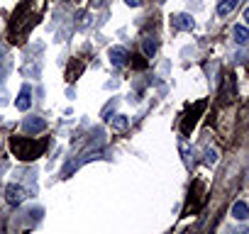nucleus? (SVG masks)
I'll list each match as a JSON object with an SVG mask.
<instances>
[{
	"instance_id": "f257e3e1",
	"label": "nucleus",
	"mask_w": 249,
	"mask_h": 234,
	"mask_svg": "<svg viewBox=\"0 0 249 234\" xmlns=\"http://www.w3.org/2000/svg\"><path fill=\"white\" fill-rule=\"evenodd\" d=\"M49 149V139L39 137H10V151L15 154V159L20 161H37L39 156H44V151Z\"/></svg>"
},
{
	"instance_id": "f03ea898",
	"label": "nucleus",
	"mask_w": 249,
	"mask_h": 234,
	"mask_svg": "<svg viewBox=\"0 0 249 234\" xmlns=\"http://www.w3.org/2000/svg\"><path fill=\"white\" fill-rule=\"evenodd\" d=\"M205 193H208L205 183H203V181H193V185H191V195H188V205H186V215H196V212H200V207L205 205Z\"/></svg>"
},
{
	"instance_id": "7ed1b4c3",
	"label": "nucleus",
	"mask_w": 249,
	"mask_h": 234,
	"mask_svg": "<svg viewBox=\"0 0 249 234\" xmlns=\"http://www.w3.org/2000/svg\"><path fill=\"white\" fill-rule=\"evenodd\" d=\"M205 107H208V102H205V100H198V102H196V105H193V107L186 112L183 122H181V132H183V134H191V130L196 127L198 117L203 115V110H205Z\"/></svg>"
},
{
	"instance_id": "20e7f679",
	"label": "nucleus",
	"mask_w": 249,
	"mask_h": 234,
	"mask_svg": "<svg viewBox=\"0 0 249 234\" xmlns=\"http://www.w3.org/2000/svg\"><path fill=\"white\" fill-rule=\"evenodd\" d=\"M25 198H27V193H25V188H22V185L10 183V185L5 188V200H8L10 205H22V202H25Z\"/></svg>"
},
{
	"instance_id": "39448f33",
	"label": "nucleus",
	"mask_w": 249,
	"mask_h": 234,
	"mask_svg": "<svg viewBox=\"0 0 249 234\" xmlns=\"http://www.w3.org/2000/svg\"><path fill=\"white\" fill-rule=\"evenodd\" d=\"M107 56H110V64L112 66H124V64H127V59H130L127 49H122V47H112Z\"/></svg>"
},
{
	"instance_id": "423d86ee",
	"label": "nucleus",
	"mask_w": 249,
	"mask_h": 234,
	"mask_svg": "<svg viewBox=\"0 0 249 234\" xmlns=\"http://www.w3.org/2000/svg\"><path fill=\"white\" fill-rule=\"evenodd\" d=\"M30 105H32V88L30 85H22L20 88V95L15 100V107L18 110H30Z\"/></svg>"
},
{
	"instance_id": "0eeeda50",
	"label": "nucleus",
	"mask_w": 249,
	"mask_h": 234,
	"mask_svg": "<svg viewBox=\"0 0 249 234\" xmlns=\"http://www.w3.org/2000/svg\"><path fill=\"white\" fill-rule=\"evenodd\" d=\"M22 130H25L27 134H32V132H44V130H47V122L42 120V117H27L25 125H22Z\"/></svg>"
},
{
	"instance_id": "6e6552de",
	"label": "nucleus",
	"mask_w": 249,
	"mask_h": 234,
	"mask_svg": "<svg viewBox=\"0 0 249 234\" xmlns=\"http://www.w3.org/2000/svg\"><path fill=\"white\" fill-rule=\"evenodd\" d=\"M171 25L176 30H193V17L186 13H176V15H171Z\"/></svg>"
},
{
	"instance_id": "1a4fd4ad",
	"label": "nucleus",
	"mask_w": 249,
	"mask_h": 234,
	"mask_svg": "<svg viewBox=\"0 0 249 234\" xmlns=\"http://www.w3.org/2000/svg\"><path fill=\"white\" fill-rule=\"evenodd\" d=\"M239 5V0H217V15L220 17H227L230 13H234Z\"/></svg>"
},
{
	"instance_id": "9d476101",
	"label": "nucleus",
	"mask_w": 249,
	"mask_h": 234,
	"mask_svg": "<svg viewBox=\"0 0 249 234\" xmlns=\"http://www.w3.org/2000/svg\"><path fill=\"white\" fill-rule=\"evenodd\" d=\"M110 127H112V132H124L130 127V120L124 115H115V117H110Z\"/></svg>"
},
{
	"instance_id": "9b49d317",
	"label": "nucleus",
	"mask_w": 249,
	"mask_h": 234,
	"mask_svg": "<svg viewBox=\"0 0 249 234\" xmlns=\"http://www.w3.org/2000/svg\"><path fill=\"white\" fill-rule=\"evenodd\" d=\"M232 217H234V219H247V217H249V205H247L244 200H237V202L232 205Z\"/></svg>"
},
{
	"instance_id": "f8f14e48",
	"label": "nucleus",
	"mask_w": 249,
	"mask_h": 234,
	"mask_svg": "<svg viewBox=\"0 0 249 234\" xmlns=\"http://www.w3.org/2000/svg\"><path fill=\"white\" fill-rule=\"evenodd\" d=\"M232 37H234L237 44H247V42H249V32H247L244 25H234V27H232Z\"/></svg>"
},
{
	"instance_id": "ddd939ff",
	"label": "nucleus",
	"mask_w": 249,
	"mask_h": 234,
	"mask_svg": "<svg viewBox=\"0 0 249 234\" xmlns=\"http://www.w3.org/2000/svg\"><path fill=\"white\" fill-rule=\"evenodd\" d=\"M144 56L147 59H152L154 54H157V49H159V42H157V37H144Z\"/></svg>"
},
{
	"instance_id": "4468645a",
	"label": "nucleus",
	"mask_w": 249,
	"mask_h": 234,
	"mask_svg": "<svg viewBox=\"0 0 249 234\" xmlns=\"http://www.w3.org/2000/svg\"><path fill=\"white\" fill-rule=\"evenodd\" d=\"M81 73H83V61H76V66H73V64L69 66V71H66V78H69V81H76Z\"/></svg>"
},
{
	"instance_id": "2eb2a0df",
	"label": "nucleus",
	"mask_w": 249,
	"mask_h": 234,
	"mask_svg": "<svg viewBox=\"0 0 249 234\" xmlns=\"http://www.w3.org/2000/svg\"><path fill=\"white\" fill-rule=\"evenodd\" d=\"M215 161H217V151H215V149L205 151V164H215Z\"/></svg>"
},
{
	"instance_id": "dca6fc26",
	"label": "nucleus",
	"mask_w": 249,
	"mask_h": 234,
	"mask_svg": "<svg viewBox=\"0 0 249 234\" xmlns=\"http://www.w3.org/2000/svg\"><path fill=\"white\" fill-rule=\"evenodd\" d=\"M132 59H135V61H132V66H135V68H144V66H147V61H144V59H140V56H132Z\"/></svg>"
},
{
	"instance_id": "f3484780",
	"label": "nucleus",
	"mask_w": 249,
	"mask_h": 234,
	"mask_svg": "<svg viewBox=\"0 0 249 234\" xmlns=\"http://www.w3.org/2000/svg\"><path fill=\"white\" fill-rule=\"evenodd\" d=\"M124 3H127L130 8H140V5L144 3V0H124Z\"/></svg>"
},
{
	"instance_id": "a211bd4d",
	"label": "nucleus",
	"mask_w": 249,
	"mask_h": 234,
	"mask_svg": "<svg viewBox=\"0 0 249 234\" xmlns=\"http://www.w3.org/2000/svg\"><path fill=\"white\" fill-rule=\"evenodd\" d=\"M105 3V0H95V5H103Z\"/></svg>"
}]
</instances>
